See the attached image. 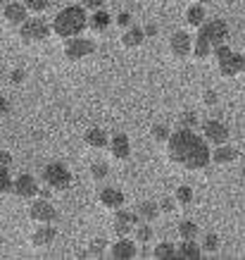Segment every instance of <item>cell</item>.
I'll use <instances>...</instances> for the list:
<instances>
[{
    "mask_svg": "<svg viewBox=\"0 0 245 260\" xmlns=\"http://www.w3.org/2000/svg\"><path fill=\"white\" fill-rule=\"evenodd\" d=\"M167 158L186 172H200L212 162V153L205 136H198L193 129H179L167 141Z\"/></svg>",
    "mask_w": 245,
    "mask_h": 260,
    "instance_id": "6da1fadb",
    "label": "cell"
},
{
    "mask_svg": "<svg viewBox=\"0 0 245 260\" xmlns=\"http://www.w3.org/2000/svg\"><path fill=\"white\" fill-rule=\"evenodd\" d=\"M84 29H88V17H86V10L79 8V5H69V8L60 10L55 15V19H53V34L64 41L81 36Z\"/></svg>",
    "mask_w": 245,
    "mask_h": 260,
    "instance_id": "7a4b0ae2",
    "label": "cell"
},
{
    "mask_svg": "<svg viewBox=\"0 0 245 260\" xmlns=\"http://www.w3.org/2000/svg\"><path fill=\"white\" fill-rule=\"evenodd\" d=\"M212 55L217 60V72H219V77H224V79H233V77L245 72V57L240 53H233L226 43L214 48Z\"/></svg>",
    "mask_w": 245,
    "mask_h": 260,
    "instance_id": "3957f363",
    "label": "cell"
},
{
    "mask_svg": "<svg viewBox=\"0 0 245 260\" xmlns=\"http://www.w3.org/2000/svg\"><path fill=\"white\" fill-rule=\"evenodd\" d=\"M50 31H53V26L36 15V17H29V19L19 26V39H22L26 46H36V43H43V41L50 36Z\"/></svg>",
    "mask_w": 245,
    "mask_h": 260,
    "instance_id": "277c9868",
    "label": "cell"
},
{
    "mask_svg": "<svg viewBox=\"0 0 245 260\" xmlns=\"http://www.w3.org/2000/svg\"><path fill=\"white\" fill-rule=\"evenodd\" d=\"M40 179H43V184H46L48 189H53V191H67L71 186V172L62 162H50V165H46Z\"/></svg>",
    "mask_w": 245,
    "mask_h": 260,
    "instance_id": "5b68a950",
    "label": "cell"
},
{
    "mask_svg": "<svg viewBox=\"0 0 245 260\" xmlns=\"http://www.w3.org/2000/svg\"><path fill=\"white\" fill-rule=\"evenodd\" d=\"M62 53L69 62H81L95 53V43L91 39H81V36H74V39H67L62 46Z\"/></svg>",
    "mask_w": 245,
    "mask_h": 260,
    "instance_id": "8992f818",
    "label": "cell"
},
{
    "mask_svg": "<svg viewBox=\"0 0 245 260\" xmlns=\"http://www.w3.org/2000/svg\"><path fill=\"white\" fill-rule=\"evenodd\" d=\"M198 36L205 39L212 48H217V46H222V43L229 41V24L224 22V19H210V22H205L200 26Z\"/></svg>",
    "mask_w": 245,
    "mask_h": 260,
    "instance_id": "52a82bcc",
    "label": "cell"
},
{
    "mask_svg": "<svg viewBox=\"0 0 245 260\" xmlns=\"http://www.w3.org/2000/svg\"><path fill=\"white\" fill-rule=\"evenodd\" d=\"M169 55L176 60H186L193 55V39L188 31H174L169 36Z\"/></svg>",
    "mask_w": 245,
    "mask_h": 260,
    "instance_id": "ba28073f",
    "label": "cell"
},
{
    "mask_svg": "<svg viewBox=\"0 0 245 260\" xmlns=\"http://www.w3.org/2000/svg\"><path fill=\"white\" fill-rule=\"evenodd\" d=\"M29 217H31L36 224H53V222L57 220V210L50 201L40 198V201H33L31 203V208H29Z\"/></svg>",
    "mask_w": 245,
    "mask_h": 260,
    "instance_id": "9c48e42d",
    "label": "cell"
},
{
    "mask_svg": "<svg viewBox=\"0 0 245 260\" xmlns=\"http://www.w3.org/2000/svg\"><path fill=\"white\" fill-rule=\"evenodd\" d=\"M202 136L210 146H222V143H229V126L219 122V119H207L202 124Z\"/></svg>",
    "mask_w": 245,
    "mask_h": 260,
    "instance_id": "30bf717a",
    "label": "cell"
},
{
    "mask_svg": "<svg viewBox=\"0 0 245 260\" xmlns=\"http://www.w3.org/2000/svg\"><path fill=\"white\" fill-rule=\"evenodd\" d=\"M136 224H138L136 213H127V210L119 208L117 213H114V220H112V232H114L117 237H129V234H134Z\"/></svg>",
    "mask_w": 245,
    "mask_h": 260,
    "instance_id": "8fae6325",
    "label": "cell"
},
{
    "mask_svg": "<svg viewBox=\"0 0 245 260\" xmlns=\"http://www.w3.org/2000/svg\"><path fill=\"white\" fill-rule=\"evenodd\" d=\"M124 193L119 189H114V186H107V189H103L100 193H98V203H100V208H105V210H110V213H117L119 208L124 205Z\"/></svg>",
    "mask_w": 245,
    "mask_h": 260,
    "instance_id": "7c38bea8",
    "label": "cell"
},
{
    "mask_svg": "<svg viewBox=\"0 0 245 260\" xmlns=\"http://www.w3.org/2000/svg\"><path fill=\"white\" fill-rule=\"evenodd\" d=\"M138 255V248H136V239L131 241V239L121 237L119 241H114V244L110 246V258L114 260H131Z\"/></svg>",
    "mask_w": 245,
    "mask_h": 260,
    "instance_id": "4fadbf2b",
    "label": "cell"
},
{
    "mask_svg": "<svg viewBox=\"0 0 245 260\" xmlns=\"http://www.w3.org/2000/svg\"><path fill=\"white\" fill-rule=\"evenodd\" d=\"M3 19L19 29V26L29 19V10H26L24 3H10V5H5V10H3Z\"/></svg>",
    "mask_w": 245,
    "mask_h": 260,
    "instance_id": "5bb4252c",
    "label": "cell"
},
{
    "mask_svg": "<svg viewBox=\"0 0 245 260\" xmlns=\"http://www.w3.org/2000/svg\"><path fill=\"white\" fill-rule=\"evenodd\" d=\"M107 150L114 160H127L131 155V141H129L127 134H114L107 143Z\"/></svg>",
    "mask_w": 245,
    "mask_h": 260,
    "instance_id": "9a60e30c",
    "label": "cell"
},
{
    "mask_svg": "<svg viewBox=\"0 0 245 260\" xmlns=\"http://www.w3.org/2000/svg\"><path fill=\"white\" fill-rule=\"evenodd\" d=\"M12 193H17L19 198H33L38 193V181L33 179L31 174H19L15 179V191Z\"/></svg>",
    "mask_w": 245,
    "mask_h": 260,
    "instance_id": "2e32d148",
    "label": "cell"
},
{
    "mask_svg": "<svg viewBox=\"0 0 245 260\" xmlns=\"http://www.w3.org/2000/svg\"><path fill=\"white\" fill-rule=\"evenodd\" d=\"M57 229L53 224H38V229L31 234V246L33 248H48V246L55 241Z\"/></svg>",
    "mask_w": 245,
    "mask_h": 260,
    "instance_id": "e0dca14e",
    "label": "cell"
},
{
    "mask_svg": "<svg viewBox=\"0 0 245 260\" xmlns=\"http://www.w3.org/2000/svg\"><path fill=\"white\" fill-rule=\"evenodd\" d=\"M84 141H86L88 148L103 150V148H107V143H110V136H107V132H105V129H100V126H91L86 134H84Z\"/></svg>",
    "mask_w": 245,
    "mask_h": 260,
    "instance_id": "ac0fdd59",
    "label": "cell"
},
{
    "mask_svg": "<svg viewBox=\"0 0 245 260\" xmlns=\"http://www.w3.org/2000/svg\"><path fill=\"white\" fill-rule=\"evenodd\" d=\"M238 160V150L231 143H222V146H214L212 150V162L214 165H231Z\"/></svg>",
    "mask_w": 245,
    "mask_h": 260,
    "instance_id": "d6986e66",
    "label": "cell"
},
{
    "mask_svg": "<svg viewBox=\"0 0 245 260\" xmlns=\"http://www.w3.org/2000/svg\"><path fill=\"white\" fill-rule=\"evenodd\" d=\"M176 258H186V260H198L202 258V248L195 239H181V244L176 246Z\"/></svg>",
    "mask_w": 245,
    "mask_h": 260,
    "instance_id": "ffe728a7",
    "label": "cell"
},
{
    "mask_svg": "<svg viewBox=\"0 0 245 260\" xmlns=\"http://www.w3.org/2000/svg\"><path fill=\"white\" fill-rule=\"evenodd\" d=\"M143 41H145V31H143L141 26H129V29H124V34H121V46L127 48V50L141 48Z\"/></svg>",
    "mask_w": 245,
    "mask_h": 260,
    "instance_id": "44dd1931",
    "label": "cell"
},
{
    "mask_svg": "<svg viewBox=\"0 0 245 260\" xmlns=\"http://www.w3.org/2000/svg\"><path fill=\"white\" fill-rule=\"evenodd\" d=\"M136 217L141 222H155L159 217V205L157 201H141V203L136 205Z\"/></svg>",
    "mask_w": 245,
    "mask_h": 260,
    "instance_id": "7402d4cb",
    "label": "cell"
},
{
    "mask_svg": "<svg viewBox=\"0 0 245 260\" xmlns=\"http://www.w3.org/2000/svg\"><path fill=\"white\" fill-rule=\"evenodd\" d=\"M110 24H112V17H110V12H105V10H95L93 15L88 17V29L95 34H105L110 29Z\"/></svg>",
    "mask_w": 245,
    "mask_h": 260,
    "instance_id": "603a6c76",
    "label": "cell"
},
{
    "mask_svg": "<svg viewBox=\"0 0 245 260\" xmlns=\"http://www.w3.org/2000/svg\"><path fill=\"white\" fill-rule=\"evenodd\" d=\"M207 19V12H205V5L202 3H193L188 10H186V22H188V26H202Z\"/></svg>",
    "mask_w": 245,
    "mask_h": 260,
    "instance_id": "cb8c5ba5",
    "label": "cell"
},
{
    "mask_svg": "<svg viewBox=\"0 0 245 260\" xmlns=\"http://www.w3.org/2000/svg\"><path fill=\"white\" fill-rule=\"evenodd\" d=\"M152 258L157 260H169V258H176V246L172 241H162L152 248Z\"/></svg>",
    "mask_w": 245,
    "mask_h": 260,
    "instance_id": "d4e9b609",
    "label": "cell"
},
{
    "mask_svg": "<svg viewBox=\"0 0 245 260\" xmlns=\"http://www.w3.org/2000/svg\"><path fill=\"white\" fill-rule=\"evenodd\" d=\"M212 50L214 48L210 46V43H207L205 39H195L193 41V57H195V60H207V57L212 55Z\"/></svg>",
    "mask_w": 245,
    "mask_h": 260,
    "instance_id": "484cf974",
    "label": "cell"
},
{
    "mask_svg": "<svg viewBox=\"0 0 245 260\" xmlns=\"http://www.w3.org/2000/svg\"><path fill=\"white\" fill-rule=\"evenodd\" d=\"M152 224L150 222H143V224H136V229H134V239L138 241V244H150L152 241Z\"/></svg>",
    "mask_w": 245,
    "mask_h": 260,
    "instance_id": "4316f807",
    "label": "cell"
},
{
    "mask_svg": "<svg viewBox=\"0 0 245 260\" xmlns=\"http://www.w3.org/2000/svg\"><path fill=\"white\" fill-rule=\"evenodd\" d=\"M176 232H179V237H181V239H195V237L200 234L198 224H195L193 220H183V222H179Z\"/></svg>",
    "mask_w": 245,
    "mask_h": 260,
    "instance_id": "83f0119b",
    "label": "cell"
},
{
    "mask_svg": "<svg viewBox=\"0 0 245 260\" xmlns=\"http://www.w3.org/2000/svg\"><path fill=\"white\" fill-rule=\"evenodd\" d=\"M174 201L179 208H188V205L193 203V189H190V186H179V189L174 191Z\"/></svg>",
    "mask_w": 245,
    "mask_h": 260,
    "instance_id": "f1b7e54d",
    "label": "cell"
},
{
    "mask_svg": "<svg viewBox=\"0 0 245 260\" xmlns=\"http://www.w3.org/2000/svg\"><path fill=\"white\" fill-rule=\"evenodd\" d=\"M105 253H107V241L105 239H95V241L88 244L86 258H105Z\"/></svg>",
    "mask_w": 245,
    "mask_h": 260,
    "instance_id": "f546056e",
    "label": "cell"
},
{
    "mask_svg": "<svg viewBox=\"0 0 245 260\" xmlns=\"http://www.w3.org/2000/svg\"><path fill=\"white\" fill-rule=\"evenodd\" d=\"M176 124H179V129H195V126H198V115L186 110L176 117Z\"/></svg>",
    "mask_w": 245,
    "mask_h": 260,
    "instance_id": "4dcf8cb0",
    "label": "cell"
},
{
    "mask_svg": "<svg viewBox=\"0 0 245 260\" xmlns=\"http://www.w3.org/2000/svg\"><path fill=\"white\" fill-rule=\"evenodd\" d=\"M150 136H152V141L167 143L169 141V136H172V132H169V126L167 124H152L150 126Z\"/></svg>",
    "mask_w": 245,
    "mask_h": 260,
    "instance_id": "1f68e13d",
    "label": "cell"
},
{
    "mask_svg": "<svg viewBox=\"0 0 245 260\" xmlns=\"http://www.w3.org/2000/svg\"><path fill=\"white\" fill-rule=\"evenodd\" d=\"M107 174H110V165H107V162H103V160H95L93 165H91V177H93L95 181L107 179Z\"/></svg>",
    "mask_w": 245,
    "mask_h": 260,
    "instance_id": "d6a6232c",
    "label": "cell"
},
{
    "mask_svg": "<svg viewBox=\"0 0 245 260\" xmlns=\"http://www.w3.org/2000/svg\"><path fill=\"white\" fill-rule=\"evenodd\" d=\"M15 191V179L10 177L8 167H0V193H12Z\"/></svg>",
    "mask_w": 245,
    "mask_h": 260,
    "instance_id": "836d02e7",
    "label": "cell"
},
{
    "mask_svg": "<svg viewBox=\"0 0 245 260\" xmlns=\"http://www.w3.org/2000/svg\"><path fill=\"white\" fill-rule=\"evenodd\" d=\"M219 237H217V234H207L205 239H202V244H200V248H202V253H210V255H212V253H217L219 251Z\"/></svg>",
    "mask_w": 245,
    "mask_h": 260,
    "instance_id": "e575fe53",
    "label": "cell"
},
{
    "mask_svg": "<svg viewBox=\"0 0 245 260\" xmlns=\"http://www.w3.org/2000/svg\"><path fill=\"white\" fill-rule=\"evenodd\" d=\"M24 5H26V10H29V12L40 15V12H46V10L50 8V0H24Z\"/></svg>",
    "mask_w": 245,
    "mask_h": 260,
    "instance_id": "d590c367",
    "label": "cell"
},
{
    "mask_svg": "<svg viewBox=\"0 0 245 260\" xmlns=\"http://www.w3.org/2000/svg\"><path fill=\"white\" fill-rule=\"evenodd\" d=\"M157 205H159V213H165V215H172V213L176 210V208H179V205H176V201H174V196L159 198Z\"/></svg>",
    "mask_w": 245,
    "mask_h": 260,
    "instance_id": "8d00e7d4",
    "label": "cell"
},
{
    "mask_svg": "<svg viewBox=\"0 0 245 260\" xmlns=\"http://www.w3.org/2000/svg\"><path fill=\"white\" fill-rule=\"evenodd\" d=\"M202 103H205L207 108L217 105V103H219V95H217V91H205V93H202Z\"/></svg>",
    "mask_w": 245,
    "mask_h": 260,
    "instance_id": "74e56055",
    "label": "cell"
},
{
    "mask_svg": "<svg viewBox=\"0 0 245 260\" xmlns=\"http://www.w3.org/2000/svg\"><path fill=\"white\" fill-rule=\"evenodd\" d=\"M114 22H117L119 26H124V29H129V26H131V15H129V12H119V15L114 17Z\"/></svg>",
    "mask_w": 245,
    "mask_h": 260,
    "instance_id": "f35d334b",
    "label": "cell"
},
{
    "mask_svg": "<svg viewBox=\"0 0 245 260\" xmlns=\"http://www.w3.org/2000/svg\"><path fill=\"white\" fill-rule=\"evenodd\" d=\"M105 3H107V0H84V8H88V10H103L105 8Z\"/></svg>",
    "mask_w": 245,
    "mask_h": 260,
    "instance_id": "ab89813d",
    "label": "cell"
},
{
    "mask_svg": "<svg viewBox=\"0 0 245 260\" xmlns=\"http://www.w3.org/2000/svg\"><path fill=\"white\" fill-rule=\"evenodd\" d=\"M10 162H12V155H10L8 150L0 148V167H10Z\"/></svg>",
    "mask_w": 245,
    "mask_h": 260,
    "instance_id": "60d3db41",
    "label": "cell"
},
{
    "mask_svg": "<svg viewBox=\"0 0 245 260\" xmlns=\"http://www.w3.org/2000/svg\"><path fill=\"white\" fill-rule=\"evenodd\" d=\"M143 31H145V39L157 36V24H145V26H143Z\"/></svg>",
    "mask_w": 245,
    "mask_h": 260,
    "instance_id": "b9f144b4",
    "label": "cell"
},
{
    "mask_svg": "<svg viewBox=\"0 0 245 260\" xmlns=\"http://www.w3.org/2000/svg\"><path fill=\"white\" fill-rule=\"evenodd\" d=\"M5 115H10V103H8V98L0 95V117H5Z\"/></svg>",
    "mask_w": 245,
    "mask_h": 260,
    "instance_id": "7bdbcfd3",
    "label": "cell"
},
{
    "mask_svg": "<svg viewBox=\"0 0 245 260\" xmlns=\"http://www.w3.org/2000/svg\"><path fill=\"white\" fill-rule=\"evenodd\" d=\"M10 79L15 81V84H22V81H24V72L22 70H15L12 74H10Z\"/></svg>",
    "mask_w": 245,
    "mask_h": 260,
    "instance_id": "ee69618b",
    "label": "cell"
},
{
    "mask_svg": "<svg viewBox=\"0 0 245 260\" xmlns=\"http://www.w3.org/2000/svg\"><path fill=\"white\" fill-rule=\"evenodd\" d=\"M195 3H202V5H210L212 0H195Z\"/></svg>",
    "mask_w": 245,
    "mask_h": 260,
    "instance_id": "f6af8a7d",
    "label": "cell"
},
{
    "mask_svg": "<svg viewBox=\"0 0 245 260\" xmlns=\"http://www.w3.org/2000/svg\"><path fill=\"white\" fill-rule=\"evenodd\" d=\"M224 3H226V5H229V3H236V0H224Z\"/></svg>",
    "mask_w": 245,
    "mask_h": 260,
    "instance_id": "bcb514c9",
    "label": "cell"
}]
</instances>
